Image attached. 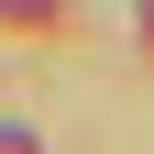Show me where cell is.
Masks as SVG:
<instances>
[{
	"instance_id": "1",
	"label": "cell",
	"mask_w": 154,
	"mask_h": 154,
	"mask_svg": "<svg viewBox=\"0 0 154 154\" xmlns=\"http://www.w3.org/2000/svg\"><path fill=\"white\" fill-rule=\"evenodd\" d=\"M0 154H33V132H11V121H0Z\"/></svg>"
}]
</instances>
